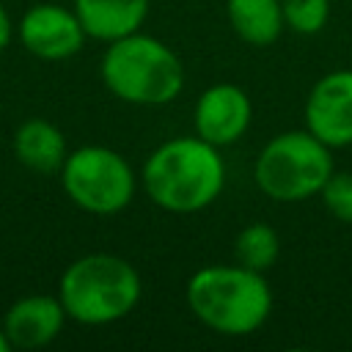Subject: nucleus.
Here are the masks:
<instances>
[{
    "label": "nucleus",
    "mask_w": 352,
    "mask_h": 352,
    "mask_svg": "<svg viewBox=\"0 0 352 352\" xmlns=\"http://www.w3.org/2000/svg\"><path fill=\"white\" fill-rule=\"evenodd\" d=\"M140 184L154 206L173 214H192L220 198L226 162L220 148L198 135L170 138L146 157Z\"/></svg>",
    "instance_id": "nucleus-1"
},
{
    "label": "nucleus",
    "mask_w": 352,
    "mask_h": 352,
    "mask_svg": "<svg viewBox=\"0 0 352 352\" xmlns=\"http://www.w3.org/2000/svg\"><path fill=\"white\" fill-rule=\"evenodd\" d=\"M190 314L217 336H250L272 314V289L264 272L242 264L198 267L184 286Z\"/></svg>",
    "instance_id": "nucleus-2"
},
{
    "label": "nucleus",
    "mask_w": 352,
    "mask_h": 352,
    "mask_svg": "<svg viewBox=\"0 0 352 352\" xmlns=\"http://www.w3.org/2000/svg\"><path fill=\"white\" fill-rule=\"evenodd\" d=\"M99 74L116 99L140 107L168 104L184 88L182 58L162 38L140 30L107 41Z\"/></svg>",
    "instance_id": "nucleus-3"
},
{
    "label": "nucleus",
    "mask_w": 352,
    "mask_h": 352,
    "mask_svg": "<svg viewBox=\"0 0 352 352\" xmlns=\"http://www.w3.org/2000/svg\"><path fill=\"white\" fill-rule=\"evenodd\" d=\"M143 294L140 272L121 256L88 253L74 258L58 283V300L80 324H110L129 316Z\"/></svg>",
    "instance_id": "nucleus-4"
},
{
    "label": "nucleus",
    "mask_w": 352,
    "mask_h": 352,
    "mask_svg": "<svg viewBox=\"0 0 352 352\" xmlns=\"http://www.w3.org/2000/svg\"><path fill=\"white\" fill-rule=\"evenodd\" d=\"M330 151L333 148L308 129L280 132L261 146L253 162V182L270 201H308L319 195L327 176L336 170Z\"/></svg>",
    "instance_id": "nucleus-5"
},
{
    "label": "nucleus",
    "mask_w": 352,
    "mask_h": 352,
    "mask_svg": "<svg viewBox=\"0 0 352 352\" xmlns=\"http://www.w3.org/2000/svg\"><path fill=\"white\" fill-rule=\"evenodd\" d=\"M63 192L74 206L91 214H116L126 209L138 190L132 165L107 146H80L66 154L60 168Z\"/></svg>",
    "instance_id": "nucleus-6"
},
{
    "label": "nucleus",
    "mask_w": 352,
    "mask_h": 352,
    "mask_svg": "<svg viewBox=\"0 0 352 352\" xmlns=\"http://www.w3.org/2000/svg\"><path fill=\"white\" fill-rule=\"evenodd\" d=\"M305 129L330 148L352 146V69H333L311 85Z\"/></svg>",
    "instance_id": "nucleus-7"
},
{
    "label": "nucleus",
    "mask_w": 352,
    "mask_h": 352,
    "mask_svg": "<svg viewBox=\"0 0 352 352\" xmlns=\"http://www.w3.org/2000/svg\"><path fill=\"white\" fill-rule=\"evenodd\" d=\"M253 121V102L236 82H212L195 102L192 126L206 143L223 148L236 143Z\"/></svg>",
    "instance_id": "nucleus-8"
},
{
    "label": "nucleus",
    "mask_w": 352,
    "mask_h": 352,
    "mask_svg": "<svg viewBox=\"0 0 352 352\" xmlns=\"http://www.w3.org/2000/svg\"><path fill=\"white\" fill-rule=\"evenodd\" d=\"M88 33L77 19L74 8L55 3H38L25 11L19 22L22 47L41 60H66L82 50Z\"/></svg>",
    "instance_id": "nucleus-9"
},
{
    "label": "nucleus",
    "mask_w": 352,
    "mask_h": 352,
    "mask_svg": "<svg viewBox=\"0 0 352 352\" xmlns=\"http://www.w3.org/2000/svg\"><path fill=\"white\" fill-rule=\"evenodd\" d=\"M66 311L52 294H28L16 300L3 316V333L11 346L38 349L47 346L66 322Z\"/></svg>",
    "instance_id": "nucleus-10"
},
{
    "label": "nucleus",
    "mask_w": 352,
    "mask_h": 352,
    "mask_svg": "<svg viewBox=\"0 0 352 352\" xmlns=\"http://www.w3.org/2000/svg\"><path fill=\"white\" fill-rule=\"evenodd\" d=\"M151 0H74V14L88 38L116 41L143 28Z\"/></svg>",
    "instance_id": "nucleus-11"
},
{
    "label": "nucleus",
    "mask_w": 352,
    "mask_h": 352,
    "mask_svg": "<svg viewBox=\"0 0 352 352\" xmlns=\"http://www.w3.org/2000/svg\"><path fill=\"white\" fill-rule=\"evenodd\" d=\"M14 154L25 168L36 173H55L63 168L69 148L63 132L52 121L30 118L14 132Z\"/></svg>",
    "instance_id": "nucleus-12"
},
{
    "label": "nucleus",
    "mask_w": 352,
    "mask_h": 352,
    "mask_svg": "<svg viewBox=\"0 0 352 352\" xmlns=\"http://www.w3.org/2000/svg\"><path fill=\"white\" fill-rule=\"evenodd\" d=\"M226 16L248 47H270L286 30L280 0H226Z\"/></svg>",
    "instance_id": "nucleus-13"
},
{
    "label": "nucleus",
    "mask_w": 352,
    "mask_h": 352,
    "mask_svg": "<svg viewBox=\"0 0 352 352\" xmlns=\"http://www.w3.org/2000/svg\"><path fill=\"white\" fill-rule=\"evenodd\" d=\"M278 256H280V236L270 223H248L234 236V261L248 270L267 272L275 267Z\"/></svg>",
    "instance_id": "nucleus-14"
},
{
    "label": "nucleus",
    "mask_w": 352,
    "mask_h": 352,
    "mask_svg": "<svg viewBox=\"0 0 352 352\" xmlns=\"http://www.w3.org/2000/svg\"><path fill=\"white\" fill-rule=\"evenodd\" d=\"M283 22L300 36H314L324 30L330 19V0H280Z\"/></svg>",
    "instance_id": "nucleus-15"
},
{
    "label": "nucleus",
    "mask_w": 352,
    "mask_h": 352,
    "mask_svg": "<svg viewBox=\"0 0 352 352\" xmlns=\"http://www.w3.org/2000/svg\"><path fill=\"white\" fill-rule=\"evenodd\" d=\"M319 198L338 223L352 226V170H333L319 190Z\"/></svg>",
    "instance_id": "nucleus-16"
},
{
    "label": "nucleus",
    "mask_w": 352,
    "mask_h": 352,
    "mask_svg": "<svg viewBox=\"0 0 352 352\" xmlns=\"http://www.w3.org/2000/svg\"><path fill=\"white\" fill-rule=\"evenodd\" d=\"M11 36H14V25H11L8 11H6L3 3H0V50H6V47L11 44Z\"/></svg>",
    "instance_id": "nucleus-17"
},
{
    "label": "nucleus",
    "mask_w": 352,
    "mask_h": 352,
    "mask_svg": "<svg viewBox=\"0 0 352 352\" xmlns=\"http://www.w3.org/2000/svg\"><path fill=\"white\" fill-rule=\"evenodd\" d=\"M8 349H11V344H8L6 333H3V324H0V352H8Z\"/></svg>",
    "instance_id": "nucleus-18"
}]
</instances>
